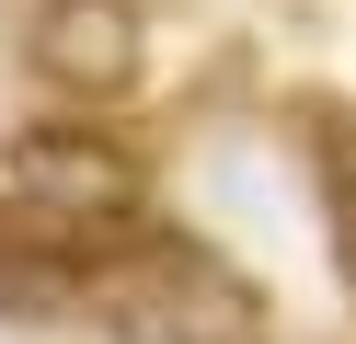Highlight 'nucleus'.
<instances>
[{
    "mask_svg": "<svg viewBox=\"0 0 356 344\" xmlns=\"http://www.w3.org/2000/svg\"><path fill=\"white\" fill-rule=\"evenodd\" d=\"M70 298L115 344H264V287L230 252H207L195 229H149V218L127 241H104L70 275Z\"/></svg>",
    "mask_w": 356,
    "mask_h": 344,
    "instance_id": "f257e3e1",
    "label": "nucleus"
},
{
    "mask_svg": "<svg viewBox=\"0 0 356 344\" xmlns=\"http://www.w3.org/2000/svg\"><path fill=\"white\" fill-rule=\"evenodd\" d=\"M322 183H333V241H345V275H356V126H333Z\"/></svg>",
    "mask_w": 356,
    "mask_h": 344,
    "instance_id": "20e7f679",
    "label": "nucleus"
},
{
    "mask_svg": "<svg viewBox=\"0 0 356 344\" xmlns=\"http://www.w3.org/2000/svg\"><path fill=\"white\" fill-rule=\"evenodd\" d=\"M138 218H149V183H138V161H127L115 138L24 126L0 149V264H58V287H70V275L92 264L104 241H127Z\"/></svg>",
    "mask_w": 356,
    "mask_h": 344,
    "instance_id": "f03ea898",
    "label": "nucleus"
},
{
    "mask_svg": "<svg viewBox=\"0 0 356 344\" xmlns=\"http://www.w3.org/2000/svg\"><path fill=\"white\" fill-rule=\"evenodd\" d=\"M138 46H149L138 0H47V12H35V35H24V58H35V81L104 104V92L138 81Z\"/></svg>",
    "mask_w": 356,
    "mask_h": 344,
    "instance_id": "7ed1b4c3",
    "label": "nucleus"
}]
</instances>
